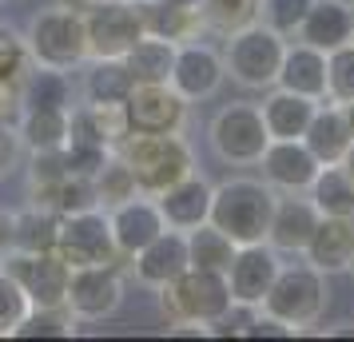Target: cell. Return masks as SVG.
Returning <instances> with one entry per match:
<instances>
[{
    "label": "cell",
    "mask_w": 354,
    "mask_h": 342,
    "mask_svg": "<svg viewBox=\"0 0 354 342\" xmlns=\"http://www.w3.org/2000/svg\"><path fill=\"white\" fill-rule=\"evenodd\" d=\"M128 128L140 135H160V131H183L187 124V99L171 84H136L124 99Z\"/></svg>",
    "instance_id": "cell-11"
},
{
    "label": "cell",
    "mask_w": 354,
    "mask_h": 342,
    "mask_svg": "<svg viewBox=\"0 0 354 342\" xmlns=\"http://www.w3.org/2000/svg\"><path fill=\"white\" fill-rule=\"evenodd\" d=\"M279 88L287 92H299V96H310V99H326V52L322 48H310L303 40L287 44L283 52V64H279Z\"/></svg>",
    "instance_id": "cell-22"
},
{
    "label": "cell",
    "mask_w": 354,
    "mask_h": 342,
    "mask_svg": "<svg viewBox=\"0 0 354 342\" xmlns=\"http://www.w3.org/2000/svg\"><path fill=\"white\" fill-rule=\"evenodd\" d=\"M259 167H263V180L271 183L274 191H306L310 180L319 175L322 163L310 155V147L303 140H271L267 151L259 155Z\"/></svg>",
    "instance_id": "cell-15"
},
{
    "label": "cell",
    "mask_w": 354,
    "mask_h": 342,
    "mask_svg": "<svg viewBox=\"0 0 354 342\" xmlns=\"http://www.w3.org/2000/svg\"><path fill=\"white\" fill-rule=\"evenodd\" d=\"M28 72V44L24 36L0 24V84H20Z\"/></svg>",
    "instance_id": "cell-40"
},
{
    "label": "cell",
    "mask_w": 354,
    "mask_h": 342,
    "mask_svg": "<svg viewBox=\"0 0 354 342\" xmlns=\"http://www.w3.org/2000/svg\"><path fill=\"white\" fill-rule=\"evenodd\" d=\"M306 191H310V203L319 207V215H354V180L338 163H322Z\"/></svg>",
    "instance_id": "cell-30"
},
{
    "label": "cell",
    "mask_w": 354,
    "mask_h": 342,
    "mask_svg": "<svg viewBox=\"0 0 354 342\" xmlns=\"http://www.w3.org/2000/svg\"><path fill=\"white\" fill-rule=\"evenodd\" d=\"M20 115V84H0V124H12Z\"/></svg>",
    "instance_id": "cell-44"
},
{
    "label": "cell",
    "mask_w": 354,
    "mask_h": 342,
    "mask_svg": "<svg viewBox=\"0 0 354 342\" xmlns=\"http://www.w3.org/2000/svg\"><path fill=\"white\" fill-rule=\"evenodd\" d=\"M124 303V275L115 263H100V267H72L68 275V298L64 307L72 310L76 323H100L112 319Z\"/></svg>",
    "instance_id": "cell-10"
},
{
    "label": "cell",
    "mask_w": 354,
    "mask_h": 342,
    "mask_svg": "<svg viewBox=\"0 0 354 342\" xmlns=\"http://www.w3.org/2000/svg\"><path fill=\"white\" fill-rule=\"evenodd\" d=\"M319 108V99L310 96H299V92H287V88H267V99L259 104L263 112V124L271 131V140H303L310 115Z\"/></svg>",
    "instance_id": "cell-23"
},
{
    "label": "cell",
    "mask_w": 354,
    "mask_h": 342,
    "mask_svg": "<svg viewBox=\"0 0 354 342\" xmlns=\"http://www.w3.org/2000/svg\"><path fill=\"white\" fill-rule=\"evenodd\" d=\"M131 271H136V283H144L151 291H160L163 283H171L179 271H187V239H183V231L163 227L151 243L131 255Z\"/></svg>",
    "instance_id": "cell-17"
},
{
    "label": "cell",
    "mask_w": 354,
    "mask_h": 342,
    "mask_svg": "<svg viewBox=\"0 0 354 342\" xmlns=\"http://www.w3.org/2000/svg\"><path fill=\"white\" fill-rule=\"evenodd\" d=\"M351 140L354 135H351V128H346L338 104H319L315 115H310V124H306V131H303V144L310 147V155L319 163H338L346 155Z\"/></svg>",
    "instance_id": "cell-24"
},
{
    "label": "cell",
    "mask_w": 354,
    "mask_h": 342,
    "mask_svg": "<svg viewBox=\"0 0 354 342\" xmlns=\"http://www.w3.org/2000/svg\"><path fill=\"white\" fill-rule=\"evenodd\" d=\"M176 48L179 44L163 40V36H140L128 48L124 64L136 76V84H167L171 80V64H176Z\"/></svg>",
    "instance_id": "cell-27"
},
{
    "label": "cell",
    "mask_w": 354,
    "mask_h": 342,
    "mask_svg": "<svg viewBox=\"0 0 354 342\" xmlns=\"http://www.w3.org/2000/svg\"><path fill=\"white\" fill-rule=\"evenodd\" d=\"M231 287L223 271H199L187 267L171 283L160 287V310L171 326H199L207 334V326L231 307Z\"/></svg>",
    "instance_id": "cell-3"
},
{
    "label": "cell",
    "mask_w": 354,
    "mask_h": 342,
    "mask_svg": "<svg viewBox=\"0 0 354 342\" xmlns=\"http://www.w3.org/2000/svg\"><path fill=\"white\" fill-rule=\"evenodd\" d=\"M319 207L310 199H295V191L274 199V215H271V227H267V243L283 255H303L310 235L319 227Z\"/></svg>",
    "instance_id": "cell-18"
},
{
    "label": "cell",
    "mask_w": 354,
    "mask_h": 342,
    "mask_svg": "<svg viewBox=\"0 0 354 342\" xmlns=\"http://www.w3.org/2000/svg\"><path fill=\"white\" fill-rule=\"evenodd\" d=\"M28 60H36L40 68H60L72 72L88 60V36H84V17L76 8L52 4L44 12H36L28 24Z\"/></svg>",
    "instance_id": "cell-5"
},
{
    "label": "cell",
    "mask_w": 354,
    "mask_h": 342,
    "mask_svg": "<svg viewBox=\"0 0 354 342\" xmlns=\"http://www.w3.org/2000/svg\"><path fill=\"white\" fill-rule=\"evenodd\" d=\"M56 4H64V8H76V12H84V8H88L92 0H56Z\"/></svg>",
    "instance_id": "cell-48"
},
{
    "label": "cell",
    "mask_w": 354,
    "mask_h": 342,
    "mask_svg": "<svg viewBox=\"0 0 354 342\" xmlns=\"http://www.w3.org/2000/svg\"><path fill=\"white\" fill-rule=\"evenodd\" d=\"M303 255L322 275L346 271L354 259V215H322Z\"/></svg>",
    "instance_id": "cell-20"
},
{
    "label": "cell",
    "mask_w": 354,
    "mask_h": 342,
    "mask_svg": "<svg viewBox=\"0 0 354 342\" xmlns=\"http://www.w3.org/2000/svg\"><path fill=\"white\" fill-rule=\"evenodd\" d=\"M338 108H342V120H346V128H351V135H354V99L338 104Z\"/></svg>",
    "instance_id": "cell-47"
},
{
    "label": "cell",
    "mask_w": 354,
    "mask_h": 342,
    "mask_svg": "<svg viewBox=\"0 0 354 342\" xmlns=\"http://www.w3.org/2000/svg\"><path fill=\"white\" fill-rule=\"evenodd\" d=\"M17 131L28 151H60L68 144V108H20Z\"/></svg>",
    "instance_id": "cell-26"
},
{
    "label": "cell",
    "mask_w": 354,
    "mask_h": 342,
    "mask_svg": "<svg viewBox=\"0 0 354 342\" xmlns=\"http://www.w3.org/2000/svg\"><path fill=\"white\" fill-rule=\"evenodd\" d=\"M64 175H68V167H64V147H60V151H32V191L56 187Z\"/></svg>",
    "instance_id": "cell-41"
},
{
    "label": "cell",
    "mask_w": 354,
    "mask_h": 342,
    "mask_svg": "<svg viewBox=\"0 0 354 342\" xmlns=\"http://www.w3.org/2000/svg\"><path fill=\"white\" fill-rule=\"evenodd\" d=\"M140 8H144L147 36H163L171 44H187V40H199V32H203L199 4H151V0H140Z\"/></svg>",
    "instance_id": "cell-25"
},
{
    "label": "cell",
    "mask_w": 354,
    "mask_h": 342,
    "mask_svg": "<svg viewBox=\"0 0 354 342\" xmlns=\"http://www.w3.org/2000/svg\"><path fill=\"white\" fill-rule=\"evenodd\" d=\"M115 151H120L124 163L131 167L140 196H160L163 187H171V183H179L183 175L195 171V155H192V147H187V140H183L179 131H160V135H140V131H131Z\"/></svg>",
    "instance_id": "cell-2"
},
{
    "label": "cell",
    "mask_w": 354,
    "mask_h": 342,
    "mask_svg": "<svg viewBox=\"0 0 354 342\" xmlns=\"http://www.w3.org/2000/svg\"><path fill=\"white\" fill-rule=\"evenodd\" d=\"M8 271L17 278L24 294H28V303L32 307H64L68 298V275H72V267H68L56 251H17L12 259H8Z\"/></svg>",
    "instance_id": "cell-12"
},
{
    "label": "cell",
    "mask_w": 354,
    "mask_h": 342,
    "mask_svg": "<svg viewBox=\"0 0 354 342\" xmlns=\"http://www.w3.org/2000/svg\"><path fill=\"white\" fill-rule=\"evenodd\" d=\"M156 203H160L163 223L171 231H192L199 223H207V215H211V183L192 171L179 183L163 187L160 196H156Z\"/></svg>",
    "instance_id": "cell-19"
},
{
    "label": "cell",
    "mask_w": 354,
    "mask_h": 342,
    "mask_svg": "<svg viewBox=\"0 0 354 342\" xmlns=\"http://www.w3.org/2000/svg\"><path fill=\"white\" fill-rule=\"evenodd\" d=\"M151 4H199V0H151Z\"/></svg>",
    "instance_id": "cell-50"
},
{
    "label": "cell",
    "mask_w": 354,
    "mask_h": 342,
    "mask_svg": "<svg viewBox=\"0 0 354 342\" xmlns=\"http://www.w3.org/2000/svg\"><path fill=\"white\" fill-rule=\"evenodd\" d=\"M295 36L322 52L342 48V44H351V36H354V8L351 4H338V0H310V8H306V17Z\"/></svg>",
    "instance_id": "cell-21"
},
{
    "label": "cell",
    "mask_w": 354,
    "mask_h": 342,
    "mask_svg": "<svg viewBox=\"0 0 354 342\" xmlns=\"http://www.w3.org/2000/svg\"><path fill=\"white\" fill-rule=\"evenodd\" d=\"M351 44H354V36H351Z\"/></svg>",
    "instance_id": "cell-53"
},
{
    "label": "cell",
    "mask_w": 354,
    "mask_h": 342,
    "mask_svg": "<svg viewBox=\"0 0 354 342\" xmlns=\"http://www.w3.org/2000/svg\"><path fill=\"white\" fill-rule=\"evenodd\" d=\"M183 239H187V267H199V271H223L227 275V267L239 251V243H231V235H223L211 219L183 231Z\"/></svg>",
    "instance_id": "cell-29"
},
{
    "label": "cell",
    "mask_w": 354,
    "mask_h": 342,
    "mask_svg": "<svg viewBox=\"0 0 354 342\" xmlns=\"http://www.w3.org/2000/svg\"><path fill=\"white\" fill-rule=\"evenodd\" d=\"M279 251L271 243H247L235 251V259L227 267V287H231V298L235 303H247V307H259L267 291H271L274 275H279Z\"/></svg>",
    "instance_id": "cell-14"
},
{
    "label": "cell",
    "mask_w": 354,
    "mask_h": 342,
    "mask_svg": "<svg viewBox=\"0 0 354 342\" xmlns=\"http://www.w3.org/2000/svg\"><path fill=\"white\" fill-rule=\"evenodd\" d=\"M338 167H342V171H346V175L354 180V140H351V147H346V155L338 160Z\"/></svg>",
    "instance_id": "cell-46"
},
{
    "label": "cell",
    "mask_w": 354,
    "mask_h": 342,
    "mask_svg": "<svg viewBox=\"0 0 354 342\" xmlns=\"http://www.w3.org/2000/svg\"><path fill=\"white\" fill-rule=\"evenodd\" d=\"M338 4H351V8H354V0H338Z\"/></svg>",
    "instance_id": "cell-51"
},
{
    "label": "cell",
    "mask_w": 354,
    "mask_h": 342,
    "mask_svg": "<svg viewBox=\"0 0 354 342\" xmlns=\"http://www.w3.org/2000/svg\"><path fill=\"white\" fill-rule=\"evenodd\" d=\"M227 72H223V56L207 44H179L176 48V64H171V88H176L179 96L187 99V104H199V99H211L219 88H223Z\"/></svg>",
    "instance_id": "cell-13"
},
{
    "label": "cell",
    "mask_w": 354,
    "mask_h": 342,
    "mask_svg": "<svg viewBox=\"0 0 354 342\" xmlns=\"http://www.w3.org/2000/svg\"><path fill=\"white\" fill-rule=\"evenodd\" d=\"M17 160H20V131L12 124H0V180H8Z\"/></svg>",
    "instance_id": "cell-43"
},
{
    "label": "cell",
    "mask_w": 354,
    "mask_h": 342,
    "mask_svg": "<svg viewBox=\"0 0 354 342\" xmlns=\"http://www.w3.org/2000/svg\"><path fill=\"white\" fill-rule=\"evenodd\" d=\"M326 294H330L326 291V275L319 267H310V263H290L287 267L283 263L267 298L259 307L267 314H274V319H283L287 326H295V330H303V326H315L322 319Z\"/></svg>",
    "instance_id": "cell-6"
},
{
    "label": "cell",
    "mask_w": 354,
    "mask_h": 342,
    "mask_svg": "<svg viewBox=\"0 0 354 342\" xmlns=\"http://www.w3.org/2000/svg\"><path fill=\"white\" fill-rule=\"evenodd\" d=\"M56 255L68 267H100V263H115L120 267V247L112 239L108 215L100 207L76 215H60V231H56Z\"/></svg>",
    "instance_id": "cell-9"
},
{
    "label": "cell",
    "mask_w": 354,
    "mask_h": 342,
    "mask_svg": "<svg viewBox=\"0 0 354 342\" xmlns=\"http://www.w3.org/2000/svg\"><path fill=\"white\" fill-rule=\"evenodd\" d=\"M92 183H96V199L104 207H115V203H124V199L140 196L136 175H131V167L124 163V155H108V160L100 163V171L92 175Z\"/></svg>",
    "instance_id": "cell-35"
},
{
    "label": "cell",
    "mask_w": 354,
    "mask_h": 342,
    "mask_svg": "<svg viewBox=\"0 0 354 342\" xmlns=\"http://www.w3.org/2000/svg\"><path fill=\"white\" fill-rule=\"evenodd\" d=\"M28 307H32V303H28L24 287L12 278L8 267H0V339H12V330H17V323L28 314Z\"/></svg>",
    "instance_id": "cell-39"
},
{
    "label": "cell",
    "mask_w": 354,
    "mask_h": 342,
    "mask_svg": "<svg viewBox=\"0 0 354 342\" xmlns=\"http://www.w3.org/2000/svg\"><path fill=\"white\" fill-rule=\"evenodd\" d=\"M84 112H88V120H92V128H96V135H100L104 147H120L131 135L124 104H92V99H88Z\"/></svg>",
    "instance_id": "cell-37"
},
{
    "label": "cell",
    "mask_w": 354,
    "mask_h": 342,
    "mask_svg": "<svg viewBox=\"0 0 354 342\" xmlns=\"http://www.w3.org/2000/svg\"><path fill=\"white\" fill-rule=\"evenodd\" d=\"M330 334H342V339H354V323H342V330H330Z\"/></svg>",
    "instance_id": "cell-49"
},
{
    "label": "cell",
    "mask_w": 354,
    "mask_h": 342,
    "mask_svg": "<svg viewBox=\"0 0 354 342\" xmlns=\"http://www.w3.org/2000/svg\"><path fill=\"white\" fill-rule=\"evenodd\" d=\"M346 271H354V259H351V267H346Z\"/></svg>",
    "instance_id": "cell-52"
},
{
    "label": "cell",
    "mask_w": 354,
    "mask_h": 342,
    "mask_svg": "<svg viewBox=\"0 0 354 342\" xmlns=\"http://www.w3.org/2000/svg\"><path fill=\"white\" fill-rule=\"evenodd\" d=\"M56 231H60V215L48 207H28L17 215V231H12V251H56Z\"/></svg>",
    "instance_id": "cell-32"
},
{
    "label": "cell",
    "mask_w": 354,
    "mask_h": 342,
    "mask_svg": "<svg viewBox=\"0 0 354 342\" xmlns=\"http://www.w3.org/2000/svg\"><path fill=\"white\" fill-rule=\"evenodd\" d=\"M207 144L231 167H251L271 144V131L263 124V112L251 99H231L207 124Z\"/></svg>",
    "instance_id": "cell-7"
},
{
    "label": "cell",
    "mask_w": 354,
    "mask_h": 342,
    "mask_svg": "<svg viewBox=\"0 0 354 342\" xmlns=\"http://www.w3.org/2000/svg\"><path fill=\"white\" fill-rule=\"evenodd\" d=\"M88 36V60L100 56H128V48L147 36L140 0H92L80 12Z\"/></svg>",
    "instance_id": "cell-8"
},
{
    "label": "cell",
    "mask_w": 354,
    "mask_h": 342,
    "mask_svg": "<svg viewBox=\"0 0 354 342\" xmlns=\"http://www.w3.org/2000/svg\"><path fill=\"white\" fill-rule=\"evenodd\" d=\"M274 187L267 180L231 175L219 187H211V223L231 235V243H267V227L274 215Z\"/></svg>",
    "instance_id": "cell-1"
},
{
    "label": "cell",
    "mask_w": 354,
    "mask_h": 342,
    "mask_svg": "<svg viewBox=\"0 0 354 342\" xmlns=\"http://www.w3.org/2000/svg\"><path fill=\"white\" fill-rule=\"evenodd\" d=\"M283 52H287V36L271 32L267 24H247L239 32L227 36L223 56V72L231 80L247 88V92H267L279 80V64H283Z\"/></svg>",
    "instance_id": "cell-4"
},
{
    "label": "cell",
    "mask_w": 354,
    "mask_h": 342,
    "mask_svg": "<svg viewBox=\"0 0 354 342\" xmlns=\"http://www.w3.org/2000/svg\"><path fill=\"white\" fill-rule=\"evenodd\" d=\"M12 231H17V215L0 211V251H12Z\"/></svg>",
    "instance_id": "cell-45"
},
{
    "label": "cell",
    "mask_w": 354,
    "mask_h": 342,
    "mask_svg": "<svg viewBox=\"0 0 354 342\" xmlns=\"http://www.w3.org/2000/svg\"><path fill=\"white\" fill-rule=\"evenodd\" d=\"M131 88H136V76L128 72L124 56H100V60L88 64L84 96L92 99V104H124Z\"/></svg>",
    "instance_id": "cell-28"
},
{
    "label": "cell",
    "mask_w": 354,
    "mask_h": 342,
    "mask_svg": "<svg viewBox=\"0 0 354 342\" xmlns=\"http://www.w3.org/2000/svg\"><path fill=\"white\" fill-rule=\"evenodd\" d=\"M20 108H72V84L60 68H40L20 80Z\"/></svg>",
    "instance_id": "cell-31"
},
{
    "label": "cell",
    "mask_w": 354,
    "mask_h": 342,
    "mask_svg": "<svg viewBox=\"0 0 354 342\" xmlns=\"http://www.w3.org/2000/svg\"><path fill=\"white\" fill-rule=\"evenodd\" d=\"M306 8H310V0H259V24H267L279 36H295Z\"/></svg>",
    "instance_id": "cell-38"
},
{
    "label": "cell",
    "mask_w": 354,
    "mask_h": 342,
    "mask_svg": "<svg viewBox=\"0 0 354 342\" xmlns=\"http://www.w3.org/2000/svg\"><path fill=\"white\" fill-rule=\"evenodd\" d=\"M199 17H203V28L231 36L259 20V0H199Z\"/></svg>",
    "instance_id": "cell-33"
},
{
    "label": "cell",
    "mask_w": 354,
    "mask_h": 342,
    "mask_svg": "<svg viewBox=\"0 0 354 342\" xmlns=\"http://www.w3.org/2000/svg\"><path fill=\"white\" fill-rule=\"evenodd\" d=\"M326 99L330 104L354 99V44L326 52Z\"/></svg>",
    "instance_id": "cell-36"
},
{
    "label": "cell",
    "mask_w": 354,
    "mask_h": 342,
    "mask_svg": "<svg viewBox=\"0 0 354 342\" xmlns=\"http://www.w3.org/2000/svg\"><path fill=\"white\" fill-rule=\"evenodd\" d=\"M295 334H299L295 326H287L283 319L267 314L263 307L255 310V319H251V326H247V339H295Z\"/></svg>",
    "instance_id": "cell-42"
},
{
    "label": "cell",
    "mask_w": 354,
    "mask_h": 342,
    "mask_svg": "<svg viewBox=\"0 0 354 342\" xmlns=\"http://www.w3.org/2000/svg\"><path fill=\"white\" fill-rule=\"evenodd\" d=\"M76 319L68 307H28V314L17 323L12 339H72Z\"/></svg>",
    "instance_id": "cell-34"
},
{
    "label": "cell",
    "mask_w": 354,
    "mask_h": 342,
    "mask_svg": "<svg viewBox=\"0 0 354 342\" xmlns=\"http://www.w3.org/2000/svg\"><path fill=\"white\" fill-rule=\"evenodd\" d=\"M108 227H112V239H115V247H120V255L131 259V255H136L140 247L151 243L167 223H163L156 196H151V199L131 196V199H124V203L108 207Z\"/></svg>",
    "instance_id": "cell-16"
}]
</instances>
